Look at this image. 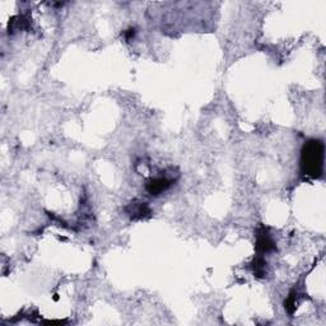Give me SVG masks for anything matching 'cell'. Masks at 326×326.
<instances>
[{
  "label": "cell",
  "instance_id": "1",
  "mask_svg": "<svg viewBox=\"0 0 326 326\" xmlns=\"http://www.w3.org/2000/svg\"><path fill=\"white\" fill-rule=\"evenodd\" d=\"M325 144L321 139H310L301 149V171L311 179H321L324 175Z\"/></svg>",
  "mask_w": 326,
  "mask_h": 326
},
{
  "label": "cell",
  "instance_id": "2",
  "mask_svg": "<svg viewBox=\"0 0 326 326\" xmlns=\"http://www.w3.org/2000/svg\"><path fill=\"white\" fill-rule=\"evenodd\" d=\"M171 185H172V181H171V180L166 179V177H156V179H150L149 181L147 182L145 189H147V191L150 194V195L158 197V195H161L163 191L167 190Z\"/></svg>",
  "mask_w": 326,
  "mask_h": 326
},
{
  "label": "cell",
  "instance_id": "3",
  "mask_svg": "<svg viewBox=\"0 0 326 326\" xmlns=\"http://www.w3.org/2000/svg\"><path fill=\"white\" fill-rule=\"evenodd\" d=\"M275 245L273 242V240L270 238L268 233L265 232V229H261L257 234V241H256V250L259 252H269L271 250H274Z\"/></svg>",
  "mask_w": 326,
  "mask_h": 326
},
{
  "label": "cell",
  "instance_id": "4",
  "mask_svg": "<svg viewBox=\"0 0 326 326\" xmlns=\"http://www.w3.org/2000/svg\"><path fill=\"white\" fill-rule=\"evenodd\" d=\"M127 213L131 218L134 219H138V218H143L147 213H149V209H148L147 204L144 203H139V204H135V203H131L126 208Z\"/></svg>",
  "mask_w": 326,
  "mask_h": 326
},
{
  "label": "cell",
  "instance_id": "5",
  "mask_svg": "<svg viewBox=\"0 0 326 326\" xmlns=\"http://www.w3.org/2000/svg\"><path fill=\"white\" fill-rule=\"evenodd\" d=\"M265 265L266 263L261 257H257L256 260H254V273L257 277H263L265 274Z\"/></svg>",
  "mask_w": 326,
  "mask_h": 326
}]
</instances>
